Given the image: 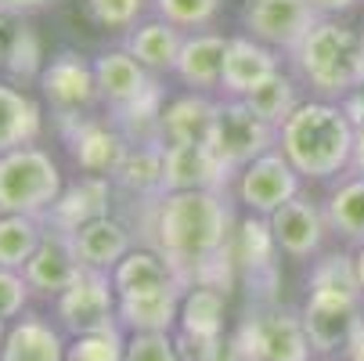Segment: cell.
I'll list each match as a JSON object with an SVG mask.
<instances>
[{"mask_svg":"<svg viewBox=\"0 0 364 361\" xmlns=\"http://www.w3.org/2000/svg\"><path fill=\"white\" fill-rule=\"evenodd\" d=\"M141 246L163 253L184 286H198L213 264L231 256L235 206L228 192H163L151 202H137Z\"/></svg>","mask_w":364,"mask_h":361,"instance_id":"1","label":"cell"},{"mask_svg":"<svg viewBox=\"0 0 364 361\" xmlns=\"http://www.w3.org/2000/svg\"><path fill=\"white\" fill-rule=\"evenodd\" d=\"M278 152L303 181H328L350 170L353 127L343 116L339 101L310 98L278 127Z\"/></svg>","mask_w":364,"mask_h":361,"instance_id":"2","label":"cell"},{"mask_svg":"<svg viewBox=\"0 0 364 361\" xmlns=\"http://www.w3.org/2000/svg\"><path fill=\"white\" fill-rule=\"evenodd\" d=\"M289 58L299 83H306L325 101H339L360 87V33L336 19H318V26L303 36Z\"/></svg>","mask_w":364,"mask_h":361,"instance_id":"3","label":"cell"},{"mask_svg":"<svg viewBox=\"0 0 364 361\" xmlns=\"http://www.w3.org/2000/svg\"><path fill=\"white\" fill-rule=\"evenodd\" d=\"M65 192L62 167L47 148L26 145L0 156V214L43 217Z\"/></svg>","mask_w":364,"mask_h":361,"instance_id":"4","label":"cell"},{"mask_svg":"<svg viewBox=\"0 0 364 361\" xmlns=\"http://www.w3.org/2000/svg\"><path fill=\"white\" fill-rule=\"evenodd\" d=\"M228 354L235 361H310L314 347L299 315L274 303H259L238 325Z\"/></svg>","mask_w":364,"mask_h":361,"instance_id":"5","label":"cell"},{"mask_svg":"<svg viewBox=\"0 0 364 361\" xmlns=\"http://www.w3.org/2000/svg\"><path fill=\"white\" fill-rule=\"evenodd\" d=\"M210 145H213L217 156L238 174L252 159L264 156V152L278 148V127L264 123L242 98H220Z\"/></svg>","mask_w":364,"mask_h":361,"instance_id":"6","label":"cell"},{"mask_svg":"<svg viewBox=\"0 0 364 361\" xmlns=\"http://www.w3.org/2000/svg\"><path fill=\"white\" fill-rule=\"evenodd\" d=\"M303 329L310 336L314 354L346 350L364 325V296L339 293V289H310L303 300Z\"/></svg>","mask_w":364,"mask_h":361,"instance_id":"7","label":"cell"},{"mask_svg":"<svg viewBox=\"0 0 364 361\" xmlns=\"http://www.w3.org/2000/svg\"><path fill=\"white\" fill-rule=\"evenodd\" d=\"M55 311H58V322L73 336L119 325V293L112 286V275L83 268V275L62 296H55Z\"/></svg>","mask_w":364,"mask_h":361,"instance_id":"8","label":"cell"},{"mask_svg":"<svg viewBox=\"0 0 364 361\" xmlns=\"http://www.w3.org/2000/svg\"><path fill=\"white\" fill-rule=\"evenodd\" d=\"M58 127L65 134L73 163L83 174L112 177L130 152V141L112 123V116H58Z\"/></svg>","mask_w":364,"mask_h":361,"instance_id":"9","label":"cell"},{"mask_svg":"<svg viewBox=\"0 0 364 361\" xmlns=\"http://www.w3.org/2000/svg\"><path fill=\"white\" fill-rule=\"evenodd\" d=\"M318 19L321 15L306 0H245L238 11V22L252 40L285 51V55H292L303 43V36L318 26Z\"/></svg>","mask_w":364,"mask_h":361,"instance_id":"10","label":"cell"},{"mask_svg":"<svg viewBox=\"0 0 364 361\" xmlns=\"http://www.w3.org/2000/svg\"><path fill=\"white\" fill-rule=\"evenodd\" d=\"M36 87L58 116H90V109L101 101L94 62L83 58L80 51H62V55L47 58Z\"/></svg>","mask_w":364,"mask_h":361,"instance_id":"11","label":"cell"},{"mask_svg":"<svg viewBox=\"0 0 364 361\" xmlns=\"http://www.w3.org/2000/svg\"><path fill=\"white\" fill-rule=\"evenodd\" d=\"M303 192V177L296 174V167L282 156L278 148L264 152L259 159H252L245 170H238L235 177V195L249 214L271 217L278 206H285L289 199H296Z\"/></svg>","mask_w":364,"mask_h":361,"instance_id":"12","label":"cell"},{"mask_svg":"<svg viewBox=\"0 0 364 361\" xmlns=\"http://www.w3.org/2000/svg\"><path fill=\"white\" fill-rule=\"evenodd\" d=\"M235 177L238 174L217 156L210 141L166 145V192H228Z\"/></svg>","mask_w":364,"mask_h":361,"instance_id":"13","label":"cell"},{"mask_svg":"<svg viewBox=\"0 0 364 361\" xmlns=\"http://www.w3.org/2000/svg\"><path fill=\"white\" fill-rule=\"evenodd\" d=\"M267 221H271V231L278 239V249L285 256H292V261H310V256H318L321 246H325V235L332 231L328 217H325V206L306 199L303 192L296 199H289L285 206H278Z\"/></svg>","mask_w":364,"mask_h":361,"instance_id":"14","label":"cell"},{"mask_svg":"<svg viewBox=\"0 0 364 361\" xmlns=\"http://www.w3.org/2000/svg\"><path fill=\"white\" fill-rule=\"evenodd\" d=\"M22 275L33 286V293H40V296H62L83 275V261H80V253H76L73 235L47 228L43 239H40V246H36V253L29 256V264L22 268Z\"/></svg>","mask_w":364,"mask_h":361,"instance_id":"15","label":"cell"},{"mask_svg":"<svg viewBox=\"0 0 364 361\" xmlns=\"http://www.w3.org/2000/svg\"><path fill=\"white\" fill-rule=\"evenodd\" d=\"M282 73V51L252 40L249 33H238L228 40L224 55V76H220V94L224 98H245L264 80Z\"/></svg>","mask_w":364,"mask_h":361,"instance_id":"16","label":"cell"},{"mask_svg":"<svg viewBox=\"0 0 364 361\" xmlns=\"http://www.w3.org/2000/svg\"><path fill=\"white\" fill-rule=\"evenodd\" d=\"M112 177H94V174H83L80 181L65 184V192L58 195V202L40 217L47 228L55 231H80L83 224H90L94 217H105L109 214V202H112Z\"/></svg>","mask_w":364,"mask_h":361,"instance_id":"17","label":"cell"},{"mask_svg":"<svg viewBox=\"0 0 364 361\" xmlns=\"http://www.w3.org/2000/svg\"><path fill=\"white\" fill-rule=\"evenodd\" d=\"M134 224L116 217V214H105V217H94L90 224H83L80 231H73V242H76V253L83 268L90 271H109L123 261V256L134 249Z\"/></svg>","mask_w":364,"mask_h":361,"instance_id":"18","label":"cell"},{"mask_svg":"<svg viewBox=\"0 0 364 361\" xmlns=\"http://www.w3.org/2000/svg\"><path fill=\"white\" fill-rule=\"evenodd\" d=\"M184 289V282H170L163 289L119 296V325L130 333H173Z\"/></svg>","mask_w":364,"mask_h":361,"instance_id":"19","label":"cell"},{"mask_svg":"<svg viewBox=\"0 0 364 361\" xmlns=\"http://www.w3.org/2000/svg\"><path fill=\"white\" fill-rule=\"evenodd\" d=\"M217 105L220 98H210L202 90H188L166 101L163 120H159V137L163 145H188V141H210L213 123H217Z\"/></svg>","mask_w":364,"mask_h":361,"instance_id":"20","label":"cell"},{"mask_svg":"<svg viewBox=\"0 0 364 361\" xmlns=\"http://www.w3.org/2000/svg\"><path fill=\"white\" fill-rule=\"evenodd\" d=\"M228 40L224 33H188L184 47H181V58H177V80L191 90H220V76H224V55H228Z\"/></svg>","mask_w":364,"mask_h":361,"instance_id":"21","label":"cell"},{"mask_svg":"<svg viewBox=\"0 0 364 361\" xmlns=\"http://www.w3.org/2000/svg\"><path fill=\"white\" fill-rule=\"evenodd\" d=\"M43 43L26 15L0 11V73L15 83H33L43 73Z\"/></svg>","mask_w":364,"mask_h":361,"instance_id":"22","label":"cell"},{"mask_svg":"<svg viewBox=\"0 0 364 361\" xmlns=\"http://www.w3.org/2000/svg\"><path fill=\"white\" fill-rule=\"evenodd\" d=\"M94 76H97V90H101V101L109 109H119L127 101L141 98L151 83H155V73H148L127 47H109L94 58Z\"/></svg>","mask_w":364,"mask_h":361,"instance_id":"23","label":"cell"},{"mask_svg":"<svg viewBox=\"0 0 364 361\" xmlns=\"http://www.w3.org/2000/svg\"><path fill=\"white\" fill-rule=\"evenodd\" d=\"M163 170H166V145L163 141H141V145H130L119 170L112 174V184L130 202H151L166 192Z\"/></svg>","mask_w":364,"mask_h":361,"instance_id":"24","label":"cell"},{"mask_svg":"<svg viewBox=\"0 0 364 361\" xmlns=\"http://www.w3.org/2000/svg\"><path fill=\"white\" fill-rule=\"evenodd\" d=\"M184 29H177L173 22H166V19H144V22H137L130 33H127V40H123V47L130 51V55L148 69V73H155V76H163V73H173L177 69V58H181V47H184Z\"/></svg>","mask_w":364,"mask_h":361,"instance_id":"25","label":"cell"},{"mask_svg":"<svg viewBox=\"0 0 364 361\" xmlns=\"http://www.w3.org/2000/svg\"><path fill=\"white\" fill-rule=\"evenodd\" d=\"M0 361H65V340L47 318L22 315L0 340Z\"/></svg>","mask_w":364,"mask_h":361,"instance_id":"26","label":"cell"},{"mask_svg":"<svg viewBox=\"0 0 364 361\" xmlns=\"http://www.w3.org/2000/svg\"><path fill=\"white\" fill-rule=\"evenodd\" d=\"M43 134V109L40 101L15 83L0 80V156L26 145H36Z\"/></svg>","mask_w":364,"mask_h":361,"instance_id":"27","label":"cell"},{"mask_svg":"<svg viewBox=\"0 0 364 361\" xmlns=\"http://www.w3.org/2000/svg\"><path fill=\"white\" fill-rule=\"evenodd\" d=\"M224 318H228V293L213 286H188L177 315V336L224 343Z\"/></svg>","mask_w":364,"mask_h":361,"instance_id":"28","label":"cell"},{"mask_svg":"<svg viewBox=\"0 0 364 361\" xmlns=\"http://www.w3.org/2000/svg\"><path fill=\"white\" fill-rule=\"evenodd\" d=\"M274 253H278V239H274L267 217L249 214L245 221L235 224V235H231V261H235V268H238L249 282L274 275Z\"/></svg>","mask_w":364,"mask_h":361,"instance_id":"29","label":"cell"},{"mask_svg":"<svg viewBox=\"0 0 364 361\" xmlns=\"http://www.w3.org/2000/svg\"><path fill=\"white\" fill-rule=\"evenodd\" d=\"M170 282H181L177 271L170 268V261L163 253H155L151 246H134L123 261L112 268V286L119 296L130 293H148V289H163Z\"/></svg>","mask_w":364,"mask_h":361,"instance_id":"30","label":"cell"},{"mask_svg":"<svg viewBox=\"0 0 364 361\" xmlns=\"http://www.w3.org/2000/svg\"><path fill=\"white\" fill-rule=\"evenodd\" d=\"M163 109H166V90H163L159 76H155V83H151L141 98L127 101V105H119V109H109V116H112V123L127 134L130 145H141V141H163V137H159Z\"/></svg>","mask_w":364,"mask_h":361,"instance_id":"31","label":"cell"},{"mask_svg":"<svg viewBox=\"0 0 364 361\" xmlns=\"http://www.w3.org/2000/svg\"><path fill=\"white\" fill-rule=\"evenodd\" d=\"M325 217H328V228L339 239L364 246V174H350L346 181H339L328 192Z\"/></svg>","mask_w":364,"mask_h":361,"instance_id":"32","label":"cell"},{"mask_svg":"<svg viewBox=\"0 0 364 361\" xmlns=\"http://www.w3.org/2000/svg\"><path fill=\"white\" fill-rule=\"evenodd\" d=\"M245 105L264 120L271 127H282L299 105H303V98H299V80L289 76V73H274L271 80H264L256 90H249L245 98Z\"/></svg>","mask_w":364,"mask_h":361,"instance_id":"33","label":"cell"},{"mask_svg":"<svg viewBox=\"0 0 364 361\" xmlns=\"http://www.w3.org/2000/svg\"><path fill=\"white\" fill-rule=\"evenodd\" d=\"M43 221L29 214H0V268L22 271L43 239Z\"/></svg>","mask_w":364,"mask_h":361,"instance_id":"34","label":"cell"},{"mask_svg":"<svg viewBox=\"0 0 364 361\" xmlns=\"http://www.w3.org/2000/svg\"><path fill=\"white\" fill-rule=\"evenodd\" d=\"M151 8L159 19L173 22L184 33H202L205 26H213L224 0H151Z\"/></svg>","mask_w":364,"mask_h":361,"instance_id":"35","label":"cell"},{"mask_svg":"<svg viewBox=\"0 0 364 361\" xmlns=\"http://www.w3.org/2000/svg\"><path fill=\"white\" fill-rule=\"evenodd\" d=\"M123 354H127L123 325L76 336V340L65 347V361H123Z\"/></svg>","mask_w":364,"mask_h":361,"instance_id":"36","label":"cell"},{"mask_svg":"<svg viewBox=\"0 0 364 361\" xmlns=\"http://www.w3.org/2000/svg\"><path fill=\"white\" fill-rule=\"evenodd\" d=\"M148 0H87V11L101 29H134Z\"/></svg>","mask_w":364,"mask_h":361,"instance_id":"37","label":"cell"},{"mask_svg":"<svg viewBox=\"0 0 364 361\" xmlns=\"http://www.w3.org/2000/svg\"><path fill=\"white\" fill-rule=\"evenodd\" d=\"M123 361H184L170 333H130Z\"/></svg>","mask_w":364,"mask_h":361,"instance_id":"38","label":"cell"},{"mask_svg":"<svg viewBox=\"0 0 364 361\" xmlns=\"http://www.w3.org/2000/svg\"><path fill=\"white\" fill-rule=\"evenodd\" d=\"M29 296H33V286L26 282L22 271H11V268H0V322H15L26 315L29 307Z\"/></svg>","mask_w":364,"mask_h":361,"instance_id":"39","label":"cell"},{"mask_svg":"<svg viewBox=\"0 0 364 361\" xmlns=\"http://www.w3.org/2000/svg\"><path fill=\"white\" fill-rule=\"evenodd\" d=\"M339 109H343V116L350 120V127L360 130V127H364V87H353L350 94H343V98H339Z\"/></svg>","mask_w":364,"mask_h":361,"instance_id":"40","label":"cell"},{"mask_svg":"<svg viewBox=\"0 0 364 361\" xmlns=\"http://www.w3.org/2000/svg\"><path fill=\"white\" fill-rule=\"evenodd\" d=\"M58 0H0V11H11V15H36L43 8H55Z\"/></svg>","mask_w":364,"mask_h":361,"instance_id":"41","label":"cell"},{"mask_svg":"<svg viewBox=\"0 0 364 361\" xmlns=\"http://www.w3.org/2000/svg\"><path fill=\"white\" fill-rule=\"evenodd\" d=\"M310 8H314L321 19H332V15H343V11H353L360 0H306Z\"/></svg>","mask_w":364,"mask_h":361,"instance_id":"42","label":"cell"},{"mask_svg":"<svg viewBox=\"0 0 364 361\" xmlns=\"http://www.w3.org/2000/svg\"><path fill=\"white\" fill-rule=\"evenodd\" d=\"M346 174H364V127L353 130V156H350V170Z\"/></svg>","mask_w":364,"mask_h":361,"instance_id":"43","label":"cell"},{"mask_svg":"<svg viewBox=\"0 0 364 361\" xmlns=\"http://www.w3.org/2000/svg\"><path fill=\"white\" fill-rule=\"evenodd\" d=\"M346 361H364V325L357 329V336H353V343L346 347Z\"/></svg>","mask_w":364,"mask_h":361,"instance_id":"44","label":"cell"},{"mask_svg":"<svg viewBox=\"0 0 364 361\" xmlns=\"http://www.w3.org/2000/svg\"><path fill=\"white\" fill-rule=\"evenodd\" d=\"M353 264H357V278H360V289H364V246H357V253H353Z\"/></svg>","mask_w":364,"mask_h":361,"instance_id":"45","label":"cell"},{"mask_svg":"<svg viewBox=\"0 0 364 361\" xmlns=\"http://www.w3.org/2000/svg\"><path fill=\"white\" fill-rule=\"evenodd\" d=\"M360 87H364V33H360Z\"/></svg>","mask_w":364,"mask_h":361,"instance_id":"46","label":"cell"},{"mask_svg":"<svg viewBox=\"0 0 364 361\" xmlns=\"http://www.w3.org/2000/svg\"><path fill=\"white\" fill-rule=\"evenodd\" d=\"M4 333H8V329H4V322H0V340H4Z\"/></svg>","mask_w":364,"mask_h":361,"instance_id":"47","label":"cell"}]
</instances>
